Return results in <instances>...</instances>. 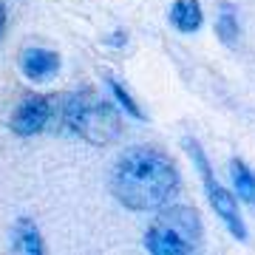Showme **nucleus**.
Listing matches in <instances>:
<instances>
[{
	"label": "nucleus",
	"instance_id": "obj_1",
	"mask_svg": "<svg viewBox=\"0 0 255 255\" xmlns=\"http://www.w3.org/2000/svg\"><path fill=\"white\" fill-rule=\"evenodd\" d=\"M182 187L179 167L159 147H128L111 170V193L122 207L133 213L162 210Z\"/></svg>",
	"mask_w": 255,
	"mask_h": 255
},
{
	"label": "nucleus",
	"instance_id": "obj_2",
	"mask_svg": "<svg viewBox=\"0 0 255 255\" xmlns=\"http://www.w3.org/2000/svg\"><path fill=\"white\" fill-rule=\"evenodd\" d=\"M48 102H51L48 122H54L57 130L80 136L88 145L105 147L111 142H117L122 133L119 111L94 91L60 94V97H51Z\"/></svg>",
	"mask_w": 255,
	"mask_h": 255
},
{
	"label": "nucleus",
	"instance_id": "obj_3",
	"mask_svg": "<svg viewBox=\"0 0 255 255\" xmlns=\"http://www.w3.org/2000/svg\"><path fill=\"white\" fill-rule=\"evenodd\" d=\"M201 236L204 227L196 210L184 204H164L145 233V250L150 255H187L201 244Z\"/></svg>",
	"mask_w": 255,
	"mask_h": 255
},
{
	"label": "nucleus",
	"instance_id": "obj_4",
	"mask_svg": "<svg viewBox=\"0 0 255 255\" xmlns=\"http://www.w3.org/2000/svg\"><path fill=\"white\" fill-rule=\"evenodd\" d=\"M182 145H184V150L190 153L193 164H196V170H199V176H201V184H204V193H207L210 207L216 210V216L224 221V227H227L238 241H247V224H244V219H241L238 201L233 199V193L216 179V173H213V167H210V162H207V156H204V150H201V145L193 136H184Z\"/></svg>",
	"mask_w": 255,
	"mask_h": 255
},
{
	"label": "nucleus",
	"instance_id": "obj_5",
	"mask_svg": "<svg viewBox=\"0 0 255 255\" xmlns=\"http://www.w3.org/2000/svg\"><path fill=\"white\" fill-rule=\"evenodd\" d=\"M48 117H51V102L48 97L43 94H28L20 100V105L14 108L9 119V128L11 133H17V136H37L40 130H46L48 128Z\"/></svg>",
	"mask_w": 255,
	"mask_h": 255
},
{
	"label": "nucleus",
	"instance_id": "obj_6",
	"mask_svg": "<svg viewBox=\"0 0 255 255\" xmlns=\"http://www.w3.org/2000/svg\"><path fill=\"white\" fill-rule=\"evenodd\" d=\"M20 71L31 82H48L60 71V54L48 48H23L20 51Z\"/></svg>",
	"mask_w": 255,
	"mask_h": 255
},
{
	"label": "nucleus",
	"instance_id": "obj_7",
	"mask_svg": "<svg viewBox=\"0 0 255 255\" xmlns=\"http://www.w3.org/2000/svg\"><path fill=\"white\" fill-rule=\"evenodd\" d=\"M170 26L182 34H196L201 26H204V11H201V3L199 0H176L170 6Z\"/></svg>",
	"mask_w": 255,
	"mask_h": 255
},
{
	"label": "nucleus",
	"instance_id": "obj_8",
	"mask_svg": "<svg viewBox=\"0 0 255 255\" xmlns=\"http://www.w3.org/2000/svg\"><path fill=\"white\" fill-rule=\"evenodd\" d=\"M11 250L23 255H43L46 247H43V236L31 219H17L14 227H11Z\"/></svg>",
	"mask_w": 255,
	"mask_h": 255
},
{
	"label": "nucleus",
	"instance_id": "obj_9",
	"mask_svg": "<svg viewBox=\"0 0 255 255\" xmlns=\"http://www.w3.org/2000/svg\"><path fill=\"white\" fill-rule=\"evenodd\" d=\"M230 173H233V184H236L238 199H244L247 204L255 207V173L241 162V159H233V162H230Z\"/></svg>",
	"mask_w": 255,
	"mask_h": 255
},
{
	"label": "nucleus",
	"instance_id": "obj_10",
	"mask_svg": "<svg viewBox=\"0 0 255 255\" xmlns=\"http://www.w3.org/2000/svg\"><path fill=\"white\" fill-rule=\"evenodd\" d=\"M105 82H108V88H111V94H114V100L119 102V108L125 111L128 117H133V119H142V122H145V111L139 108L136 105V100H133V97H130V94H128V88H125V82L122 80H117V77H111V74H105Z\"/></svg>",
	"mask_w": 255,
	"mask_h": 255
},
{
	"label": "nucleus",
	"instance_id": "obj_11",
	"mask_svg": "<svg viewBox=\"0 0 255 255\" xmlns=\"http://www.w3.org/2000/svg\"><path fill=\"white\" fill-rule=\"evenodd\" d=\"M216 34H219V40L224 43V46H236L238 43V20H236V14L230 9H224L221 11V17L216 20Z\"/></svg>",
	"mask_w": 255,
	"mask_h": 255
},
{
	"label": "nucleus",
	"instance_id": "obj_12",
	"mask_svg": "<svg viewBox=\"0 0 255 255\" xmlns=\"http://www.w3.org/2000/svg\"><path fill=\"white\" fill-rule=\"evenodd\" d=\"M108 46H125V31H119V34H111Z\"/></svg>",
	"mask_w": 255,
	"mask_h": 255
},
{
	"label": "nucleus",
	"instance_id": "obj_13",
	"mask_svg": "<svg viewBox=\"0 0 255 255\" xmlns=\"http://www.w3.org/2000/svg\"><path fill=\"white\" fill-rule=\"evenodd\" d=\"M6 17H9V14H6V6L0 3V37H3V31H6Z\"/></svg>",
	"mask_w": 255,
	"mask_h": 255
}]
</instances>
